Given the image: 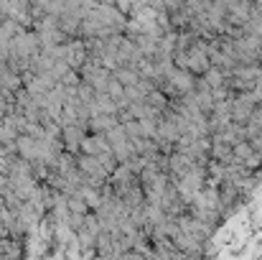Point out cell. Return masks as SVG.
Instances as JSON below:
<instances>
[{"label":"cell","mask_w":262,"mask_h":260,"mask_svg":"<svg viewBox=\"0 0 262 260\" xmlns=\"http://www.w3.org/2000/svg\"><path fill=\"white\" fill-rule=\"evenodd\" d=\"M250 143H252V148H255V151L262 156V133H260V135H255V138H250Z\"/></svg>","instance_id":"cell-3"},{"label":"cell","mask_w":262,"mask_h":260,"mask_svg":"<svg viewBox=\"0 0 262 260\" xmlns=\"http://www.w3.org/2000/svg\"><path fill=\"white\" fill-rule=\"evenodd\" d=\"M201 77H204V82L211 87V89L222 87V85H224V79H227V74H224V72H222L219 67H209V69H206V72H204Z\"/></svg>","instance_id":"cell-1"},{"label":"cell","mask_w":262,"mask_h":260,"mask_svg":"<svg viewBox=\"0 0 262 260\" xmlns=\"http://www.w3.org/2000/svg\"><path fill=\"white\" fill-rule=\"evenodd\" d=\"M242 166H245V169H250V171H257V169L262 166V156L257 153V151H252L247 158H242Z\"/></svg>","instance_id":"cell-2"}]
</instances>
